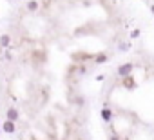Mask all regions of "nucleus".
<instances>
[{
	"mask_svg": "<svg viewBox=\"0 0 154 140\" xmlns=\"http://www.w3.org/2000/svg\"><path fill=\"white\" fill-rule=\"evenodd\" d=\"M132 69H134V65L131 64V62H125V64H122V65H118V77H122V78H127V77H131L132 75Z\"/></svg>",
	"mask_w": 154,
	"mask_h": 140,
	"instance_id": "f257e3e1",
	"label": "nucleus"
},
{
	"mask_svg": "<svg viewBox=\"0 0 154 140\" xmlns=\"http://www.w3.org/2000/svg\"><path fill=\"white\" fill-rule=\"evenodd\" d=\"M100 115H102V120H103V122H111V120H112V116H114V113L109 109V106H107V104L102 107V113H100Z\"/></svg>",
	"mask_w": 154,
	"mask_h": 140,
	"instance_id": "f03ea898",
	"label": "nucleus"
},
{
	"mask_svg": "<svg viewBox=\"0 0 154 140\" xmlns=\"http://www.w3.org/2000/svg\"><path fill=\"white\" fill-rule=\"evenodd\" d=\"M6 116H8V120L17 122V120H18V109H17V107H9L8 113H6Z\"/></svg>",
	"mask_w": 154,
	"mask_h": 140,
	"instance_id": "7ed1b4c3",
	"label": "nucleus"
},
{
	"mask_svg": "<svg viewBox=\"0 0 154 140\" xmlns=\"http://www.w3.org/2000/svg\"><path fill=\"white\" fill-rule=\"evenodd\" d=\"M2 133H15V122L6 120V122L2 124Z\"/></svg>",
	"mask_w": 154,
	"mask_h": 140,
	"instance_id": "20e7f679",
	"label": "nucleus"
},
{
	"mask_svg": "<svg viewBox=\"0 0 154 140\" xmlns=\"http://www.w3.org/2000/svg\"><path fill=\"white\" fill-rule=\"evenodd\" d=\"M123 88H125V89H134V88H136V80L132 78V75L127 77V78H123Z\"/></svg>",
	"mask_w": 154,
	"mask_h": 140,
	"instance_id": "39448f33",
	"label": "nucleus"
},
{
	"mask_svg": "<svg viewBox=\"0 0 154 140\" xmlns=\"http://www.w3.org/2000/svg\"><path fill=\"white\" fill-rule=\"evenodd\" d=\"M9 44H11V37L9 35H2V37H0V46H2V47H9Z\"/></svg>",
	"mask_w": 154,
	"mask_h": 140,
	"instance_id": "423d86ee",
	"label": "nucleus"
},
{
	"mask_svg": "<svg viewBox=\"0 0 154 140\" xmlns=\"http://www.w3.org/2000/svg\"><path fill=\"white\" fill-rule=\"evenodd\" d=\"M107 60H109V58H107V55H98V56L94 58V62H96V64H105Z\"/></svg>",
	"mask_w": 154,
	"mask_h": 140,
	"instance_id": "0eeeda50",
	"label": "nucleus"
},
{
	"mask_svg": "<svg viewBox=\"0 0 154 140\" xmlns=\"http://www.w3.org/2000/svg\"><path fill=\"white\" fill-rule=\"evenodd\" d=\"M27 9H29V11H35V9H38V2H36V0H31V2L27 4Z\"/></svg>",
	"mask_w": 154,
	"mask_h": 140,
	"instance_id": "6e6552de",
	"label": "nucleus"
},
{
	"mask_svg": "<svg viewBox=\"0 0 154 140\" xmlns=\"http://www.w3.org/2000/svg\"><path fill=\"white\" fill-rule=\"evenodd\" d=\"M129 47H131V44H129V42H123V44H120V46H118V49H120V51H127Z\"/></svg>",
	"mask_w": 154,
	"mask_h": 140,
	"instance_id": "1a4fd4ad",
	"label": "nucleus"
},
{
	"mask_svg": "<svg viewBox=\"0 0 154 140\" xmlns=\"http://www.w3.org/2000/svg\"><path fill=\"white\" fill-rule=\"evenodd\" d=\"M141 35V31L140 29H134V31H131V38H138Z\"/></svg>",
	"mask_w": 154,
	"mask_h": 140,
	"instance_id": "9d476101",
	"label": "nucleus"
},
{
	"mask_svg": "<svg viewBox=\"0 0 154 140\" xmlns=\"http://www.w3.org/2000/svg\"><path fill=\"white\" fill-rule=\"evenodd\" d=\"M109 140H120V136H118V135H111V138H109Z\"/></svg>",
	"mask_w": 154,
	"mask_h": 140,
	"instance_id": "9b49d317",
	"label": "nucleus"
},
{
	"mask_svg": "<svg viewBox=\"0 0 154 140\" xmlns=\"http://www.w3.org/2000/svg\"><path fill=\"white\" fill-rule=\"evenodd\" d=\"M150 11H152V13H154V6H150Z\"/></svg>",
	"mask_w": 154,
	"mask_h": 140,
	"instance_id": "f8f14e48",
	"label": "nucleus"
},
{
	"mask_svg": "<svg viewBox=\"0 0 154 140\" xmlns=\"http://www.w3.org/2000/svg\"><path fill=\"white\" fill-rule=\"evenodd\" d=\"M0 133H2V124H0Z\"/></svg>",
	"mask_w": 154,
	"mask_h": 140,
	"instance_id": "ddd939ff",
	"label": "nucleus"
},
{
	"mask_svg": "<svg viewBox=\"0 0 154 140\" xmlns=\"http://www.w3.org/2000/svg\"><path fill=\"white\" fill-rule=\"evenodd\" d=\"M145 2H149V0H145Z\"/></svg>",
	"mask_w": 154,
	"mask_h": 140,
	"instance_id": "4468645a",
	"label": "nucleus"
}]
</instances>
